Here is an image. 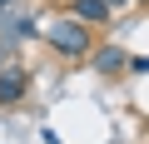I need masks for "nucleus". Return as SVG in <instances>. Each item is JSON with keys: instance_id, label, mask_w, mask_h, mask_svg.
Wrapping results in <instances>:
<instances>
[{"instance_id": "10", "label": "nucleus", "mask_w": 149, "mask_h": 144, "mask_svg": "<svg viewBox=\"0 0 149 144\" xmlns=\"http://www.w3.org/2000/svg\"><path fill=\"white\" fill-rule=\"evenodd\" d=\"M144 5H149V0H144Z\"/></svg>"}, {"instance_id": "4", "label": "nucleus", "mask_w": 149, "mask_h": 144, "mask_svg": "<svg viewBox=\"0 0 149 144\" xmlns=\"http://www.w3.org/2000/svg\"><path fill=\"white\" fill-rule=\"evenodd\" d=\"M70 15L74 20H85V25H109V5H104V0H70Z\"/></svg>"}, {"instance_id": "7", "label": "nucleus", "mask_w": 149, "mask_h": 144, "mask_svg": "<svg viewBox=\"0 0 149 144\" xmlns=\"http://www.w3.org/2000/svg\"><path fill=\"white\" fill-rule=\"evenodd\" d=\"M104 5H109V10H119V5H129V0H104Z\"/></svg>"}, {"instance_id": "1", "label": "nucleus", "mask_w": 149, "mask_h": 144, "mask_svg": "<svg viewBox=\"0 0 149 144\" xmlns=\"http://www.w3.org/2000/svg\"><path fill=\"white\" fill-rule=\"evenodd\" d=\"M45 40H50V50L65 55V60H85V55H95V30H90L85 20H74V15H60V20L45 30Z\"/></svg>"}, {"instance_id": "6", "label": "nucleus", "mask_w": 149, "mask_h": 144, "mask_svg": "<svg viewBox=\"0 0 149 144\" xmlns=\"http://www.w3.org/2000/svg\"><path fill=\"white\" fill-rule=\"evenodd\" d=\"M129 70H134V75H149V55H134V60H129Z\"/></svg>"}, {"instance_id": "5", "label": "nucleus", "mask_w": 149, "mask_h": 144, "mask_svg": "<svg viewBox=\"0 0 149 144\" xmlns=\"http://www.w3.org/2000/svg\"><path fill=\"white\" fill-rule=\"evenodd\" d=\"M35 35H45V30H40V25L30 20V15H15V20H10L5 30H0V40H35Z\"/></svg>"}, {"instance_id": "3", "label": "nucleus", "mask_w": 149, "mask_h": 144, "mask_svg": "<svg viewBox=\"0 0 149 144\" xmlns=\"http://www.w3.org/2000/svg\"><path fill=\"white\" fill-rule=\"evenodd\" d=\"M90 65L100 70V75H124V70H129V55H124L119 45H104V50L90 55Z\"/></svg>"}, {"instance_id": "9", "label": "nucleus", "mask_w": 149, "mask_h": 144, "mask_svg": "<svg viewBox=\"0 0 149 144\" xmlns=\"http://www.w3.org/2000/svg\"><path fill=\"white\" fill-rule=\"evenodd\" d=\"M5 5H10V0H0V10H5Z\"/></svg>"}, {"instance_id": "2", "label": "nucleus", "mask_w": 149, "mask_h": 144, "mask_svg": "<svg viewBox=\"0 0 149 144\" xmlns=\"http://www.w3.org/2000/svg\"><path fill=\"white\" fill-rule=\"evenodd\" d=\"M25 90H30V75H25L20 65H5V70H0V104H20Z\"/></svg>"}, {"instance_id": "8", "label": "nucleus", "mask_w": 149, "mask_h": 144, "mask_svg": "<svg viewBox=\"0 0 149 144\" xmlns=\"http://www.w3.org/2000/svg\"><path fill=\"white\" fill-rule=\"evenodd\" d=\"M0 70H5V45H0Z\"/></svg>"}]
</instances>
